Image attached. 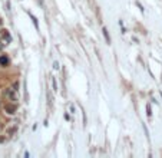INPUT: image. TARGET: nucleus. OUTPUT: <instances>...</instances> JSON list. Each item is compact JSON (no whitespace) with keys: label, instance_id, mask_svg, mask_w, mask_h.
<instances>
[{"label":"nucleus","instance_id":"nucleus-3","mask_svg":"<svg viewBox=\"0 0 162 158\" xmlns=\"http://www.w3.org/2000/svg\"><path fill=\"white\" fill-rule=\"evenodd\" d=\"M0 65H2V66H7V65H9V57L6 56V55H2V56H0Z\"/></svg>","mask_w":162,"mask_h":158},{"label":"nucleus","instance_id":"nucleus-4","mask_svg":"<svg viewBox=\"0 0 162 158\" xmlns=\"http://www.w3.org/2000/svg\"><path fill=\"white\" fill-rule=\"evenodd\" d=\"M103 35H105V37H106V42H108V43H110V37H109V35H108V30H106L105 27H103Z\"/></svg>","mask_w":162,"mask_h":158},{"label":"nucleus","instance_id":"nucleus-2","mask_svg":"<svg viewBox=\"0 0 162 158\" xmlns=\"http://www.w3.org/2000/svg\"><path fill=\"white\" fill-rule=\"evenodd\" d=\"M5 95L9 98L10 101H16V99H17V96H16V89H13V91H12V89H7L5 92Z\"/></svg>","mask_w":162,"mask_h":158},{"label":"nucleus","instance_id":"nucleus-5","mask_svg":"<svg viewBox=\"0 0 162 158\" xmlns=\"http://www.w3.org/2000/svg\"><path fill=\"white\" fill-rule=\"evenodd\" d=\"M3 37L7 39V40H10V36H9V33H7V30H3Z\"/></svg>","mask_w":162,"mask_h":158},{"label":"nucleus","instance_id":"nucleus-6","mask_svg":"<svg viewBox=\"0 0 162 158\" xmlns=\"http://www.w3.org/2000/svg\"><path fill=\"white\" fill-rule=\"evenodd\" d=\"M2 49H3V45H2V43H0V50H2Z\"/></svg>","mask_w":162,"mask_h":158},{"label":"nucleus","instance_id":"nucleus-1","mask_svg":"<svg viewBox=\"0 0 162 158\" xmlns=\"http://www.w3.org/2000/svg\"><path fill=\"white\" fill-rule=\"evenodd\" d=\"M5 111L7 114H16V111H17V105L16 104H7L5 106Z\"/></svg>","mask_w":162,"mask_h":158},{"label":"nucleus","instance_id":"nucleus-7","mask_svg":"<svg viewBox=\"0 0 162 158\" xmlns=\"http://www.w3.org/2000/svg\"><path fill=\"white\" fill-rule=\"evenodd\" d=\"M0 25H2V19H0Z\"/></svg>","mask_w":162,"mask_h":158}]
</instances>
